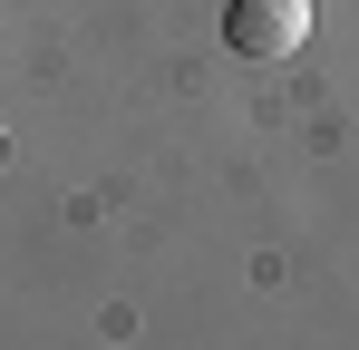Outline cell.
Wrapping results in <instances>:
<instances>
[{"instance_id": "obj_1", "label": "cell", "mask_w": 359, "mask_h": 350, "mask_svg": "<svg viewBox=\"0 0 359 350\" xmlns=\"http://www.w3.org/2000/svg\"><path fill=\"white\" fill-rule=\"evenodd\" d=\"M224 39L243 58H292L311 39V0H233L224 10Z\"/></svg>"}]
</instances>
